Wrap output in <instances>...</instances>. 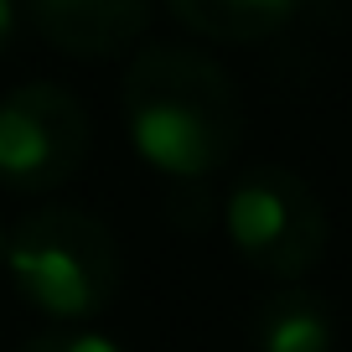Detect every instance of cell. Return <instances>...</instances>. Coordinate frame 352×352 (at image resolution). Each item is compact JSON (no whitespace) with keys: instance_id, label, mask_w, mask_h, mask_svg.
Here are the masks:
<instances>
[{"instance_id":"obj_1","label":"cell","mask_w":352,"mask_h":352,"mask_svg":"<svg viewBox=\"0 0 352 352\" xmlns=\"http://www.w3.org/2000/svg\"><path fill=\"white\" fill-rule=\"evenodd\" d=\"M120 109L135 155L171 182H208L243 145L239 83L197 47H140L120 78Z\"/></svg>"},{"instance_id":"obj_2","label":"cell","mask_w":352,"mask_h":352,"mask_svg":"<svg viewBox=\"0 0 352 352\" xmlns=\"http://www.w3.org/2000/svg\"><path fill=\"white\" fill-rule=\"evenodd\" d=\"M120 239L83 208H36L6 233V275L57 321L99 316L120 290Z\"/></svg>"},{"instance_id":"obj_3","label":"cell","mask_w":352,"mask_h":352,"mask_svg":"<svg viewBox=\"0 0 352 352\" xmlns=\"http://www.w3.org/2000/svg\"><path fill=\"white\" fill-rule=\"evenodd\" d=\"M223 228H228L233 254L254 275L280 280V285H300L327 259L331 243L327 208L311 192V182L290 166H249L228 187Z\"/></svg>"},{"instance_id":"obj_4","label":"cell","mask_w":352,"mask_h":352,"mask_svg":"<svg viewBox=\"0 0 352 352\" xmlns=\"http://www.w3.org/2000/svg\"><path fill=\"white\" fill-rule=\"evenodd\" d=\"M94 151L88 109L57 83H21L0 94V187L57 192Z\"/></svg>"},{"instance_id":"obj_5","label":"cell","mask_w":352,"mask_h":352,"mask_svg":"<svg viewBox=\"0 0 352 352\" xmlns=\"http://www.w3.org/2000/svg\"><path fill=\"white\" fill-rule=\"evenodd\" d=\"M151 6L155 0H21L32 32L78 63L130 52L151 26Z\"/></svg>"},{"instance_id":"obj_6","label":"cell","mask_w":352,"mask_h":352,"mask_svg":"<svg viewBox=\"0 0 352 352\" xmlns=\"http://www.w3.org/2000/svg\"><path fill=\"white\" fill-rule=\"evenodd\" d=\"M337 316L306 285H280L249 311V352H331Z\"/></svg>"},{"instance_id":"obj_7","label":"cell","mask_w":352,"mask_h":352,"mask_svg":"<svg viewBox=\"0 0 352 352\" xmlns=\"http://www.w3.org/2000/svg\"><path fill=\"white\" fill-rule=\"evenodd\" d=\"M300 0H166V11L187 32L208 36L223 47H243V42H264L280 26H290Z\"/></svg>"},{"instance_id":"obj_8","label":"cell","mask_w":352,"mask_h":352,"mask_svg":"<svg viewBox=\"0 0 352 352\" xmlns=\"http://www.w3.org/2000/svg\"><path fill=\"white\" fill-rule=\"evenodd\" d=\"M21 352H120V347L109 337H99V331L57 327V331H36L32 342H21Z\"/></svg>"},{"instance_id":"obj_9","label":"cell","mask_w":352,"mask_h":352,"mask_svg":"<svg viewBox=\"0 0 352 352\" xmlns=\"http://www.w3.org/2000/svg\"><path fill=\"white\" fill-rule=\"evenodd\" d=\"M16 26H21V6H16V0H0V57L11 52Z\"/></svg>"},{"instance_id":"obj_10","label":"cell","mask_w":352,"mask_h":352,"mask_svg":"<svg viewBox=\"0 0 352 352\" xmlns=\"http://www.w3.org/2000/svg\"><path fill=\"white\" fill-rule=\"evenodd\" d=\"M0 270H6V233H0Z\"/></svg>"}]
</instances>
